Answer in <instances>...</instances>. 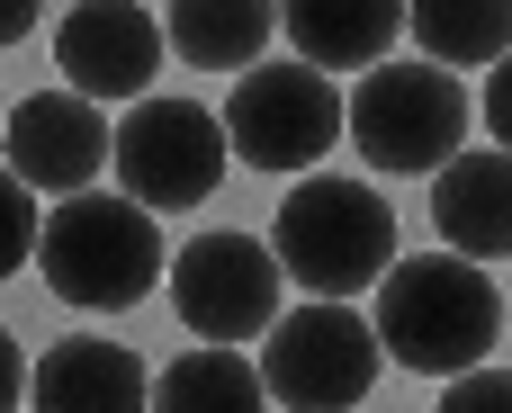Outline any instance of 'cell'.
Masks as SVG:
<instances>
[{
	"mask_svg": "<svg viewBox=\"0 0 512 413\" xmlns=\"http://www.w3.org/2000/svg\"><path fill=\"white\" fill-rule=\"evenodd\" d=\"M378 351L387 369H414V378H459L477 360H495V333H504V297L486 279V261L468 252H396L387 279H378Z\"/></svg>",
	"mask_w": 512,
	"mask_h": 413,
	"instance_id": "6da1fadb",
	"label": "cell"
},
{
	"mask_svg": "<svg viewBox=\"0 0 512 413\" xmlns=\"http://www.w3.org/2000/svg\"><path fill=\"white\" fill-rule=\"evenodd\" d=\"M162 216L135 207L126 189H72L54 198V216H36V279L45 297L81 306V315H126L162 288Z\"/></svg>",
	"mask_w": 512,
	"mask_h": 413,
	"instance_id": "7a4b0ae2",
	"label": "cell"
},
{
	"mask_svg": "<svg viewBox=\"0 0 512 413\" xmlns=\"http://www.w3.org/2000/svg\"><path fill=\"white\" fill-rule=\"evenodd\" d=\"M270 252L288 270V288L360 297L396 261V207L369 180H351V171H297L288 207L270 216Z\"/></svg>",
	"mask_w": 512,
	"mask_h": 413,
	"instance_id": "3957f363",
	"label": "cell"
},
{
	"mask_svg": "<svg viewBox=\"0 0 512 413\" xmlns=\"http://www.w3.org/2000/svg\"><path fill=\"white\" fill-rule=\"evenodd\" d=\"M468 126H477V99L441 63H369L360 90L342 99V135L387 180H432L468 144Z\"/></svg>",
	"mask_w": 512,
	"mask_h": 413,
	"instance_id": "277c9868",
	"label": "cell"
},
{
	"mask_svg": "<svg viewBox=\"0 0 512 413\" xmlns=\"http://www.w3.org/2000/svg\"><path fill=\"white\" fill-rule=\"evenodd\" d=\"M252 369H261V396L288 413H360L369 387L387 378V351L351 297H315V306H279Z\"/></svg>",
	"mask_w": 512,
	"mask_h": 413,
	"instance_id": "5b68a950",
	"label": "cell"
},
{
	"mask_svg": "<svg viewBox=\"0 0 512 413\" xmlns=\"http://www.w3.org/2000/svg\"><path fill=\"white\" fill-rule=\"evenodd\" d=\"M225 162H234V153H225V117L198 108V99H171V90L126 99V117L108 126V171H117V189H126L135 207H153V216L207 207L216 180H225Z\"/></svg>",
	"mask_w": 512,
	"mask_h": 413,
	"instance_id": "8992f818",
	"label": "cell"
},
{
	"mask_svg": "<svg viewBox=\"0 0 512 413\" xmlns=\"http://www.w3.org/2000/svg\"><path fill=\"white\" fill-rule=\"evenodd\" d=\"M333 144H342V90H333V72H315L297 54L288 63H243V81L225 90V153L243 171L288 180V171H315Z\"/></svg>",
	"mask_w": 512,
	"mask_h": 413,
	"instance_id": "52a82bcc",
	"label": "cell"
},
{
	"mask_svg": "<svg viewBox=\"0 0 512 413\" xmlns=\"http://www.w3.org/2000/svg\"><path fill=\"white\" fill-rule=\"evenodd\" d=\"M162 288H171V315H180L198 342H225V351L261 342V333L279 324V306H288V270H279L270 234H234V225L180 243V252L162 261Z\"/></svg>",
	"mask_w": 512,
	"mask_h": 413,
	"instance_id": "ba28073f",
	"label": "cell"
},
{
	"mask_svg": "<svg viewBox=\"0 0 512 413\" xmlns=\"http://www.w3.org/2000/svg\"><path fill=\"white\" fill-rule=\"evenodd\" d=\"M0 153L36 198H72V189H99V171H108V117H99V99L54 81L0 117Z\"/></svg>",
	"mask_w": 512,
	"mask_h": 413,
	"instance_id": "9c48e42d",
	"label": "cell"
},
{
	"mask_svg": "<svg viewBox=\"0 0 512 413\" xmlns=\"http://www.w3.org/2000/svg\"><path fill=\"white\" fill-rule=\"evenodd\" d=\"M162 27L144 0H72L63 27H54V72L63 90L81 99H144L153 72H162Z\"/></svg>",
	"mask_w": 512,
	"mask_h": 413,
	"instance_id": "30bf717a",
	"label": "cell"
},
{
	"mask_svg": "<svg viewBox=\"0 0 512 413\" xmlns=\"http://www.w3.org/2000/svg\"><path fill=\"white\" fill-rule=\"evenodd\" d=\"M27 413H153V378L126 342L63 333L27 369Z\"/></svg>",
	"mask_w": 512,
	"mask_h": 413,
	"instance_id": "8fae6325",
	"label": "cell"
},
{
	"mask_svg": "<svg viewBox=\"0 0 512 413\" xmlns=\"http://www.w3.org/2000/svg\"><path fill=\"white\" fill-rule=\"evenodd\" d=\"M432 225H441L450 252L504 261L512 252V153L504 144H459L432 171Z\"/></svg>",
	"mask_w": 512,
	"mask_h": 413,
	"instance_id": "7c38bea8",
	"label": "cell"
},
{
	"mask_svg": "<svg viewBox=\"0 0 512 413\" xmlns=\"http://www.w3.org/2000/svg\"><path fill=\"white\" fill-rule=\"evenodd\" d=\"M288 54L315 72H360L405 36V0H279Z\"/></svg>",
	"mask_w": 512,
	"mask_h": 413,
	"instance_id": "4fadbf2b",
	"label": "cell"
},
{
	"mask_svg": "<svg viewBox=\"0 0 512 413\" xmlns=\"http://www.w3.org/2000/svg\"><path fill=\"white\" fill-rule=\"evenodd\" d=\"M270 27H279V0H171L162 45L198 72H243V63H261Z\"/></svg>",
	"mask_w": 512,
	"mask_h": 413,
	"instance_id": "5bb4252c",
	"label": "cell"
},
{
	"mask_svg": "<svg viewBox=\"0 0 512 413\" xmlns=\"http://www.w3.org/2000/svg\"><path fill=\"white\" fill-rule=\"evenodd\" d=\"M405 27L441 72H477L512 54V0H405Z\"/></svg>",
	"mask_w": 512,
	"mask_h": 413,
	"instance_id": "9a60e30c",
	"label": "cell"
},
{
	"mask_svg": "<svg viewBox=\"0 0 512 413\" xmlns=\"http://www.w3.org/2000/svg\"><path fill=\"white\" fill-rule=\"evenodd\" d=\"M153 413H270V396H261V369L243 351L198 342L153 378Z\"/></svg>",
	"mask_w": 512,
	"mask_h": 413,
	"instance_id": "2e32d148",
	"label": "cell"
},
{
	"mask_svg": "<svg viewBox=\"0 0 512 413\" xmlns=\"http://www.w3.org/2000/svg\"><path fill=\"white\" fill-rule=\"evenodd\" d=\"M27 261H36V189L0 162V288H9Z\"/></svg>",
	"mask_w": 512,
	"mask_h": 413,
	"instance_id": "e0dca14e",
	"label": "cell"
},
{
	"mask_svg": "<svg viewBox=\"0 0 512 413\" xmlns=\"http://www.w3.org/2000/svg\"><path fill=\"white\" fill-rule=\"evenodd\" d=\"M432 413H512V369H486V360H477V369H459V378H450V396H441Z\"/></svg>",
	"mask_w": 512,
	"mask_h": 413,
	"instance_id": "ac0fdd59",
	"label": "cell"
},
{
	"mask_svg": "<svg viewBox=\"0 0 512 413\" xmlns=\"http://www.w3.org/2000/svg\"><path fill=\"white\" fill-rule=\"evenodd\" d=\"M477 108H486V126H495V144L512 153V54H504V63H486V99H477Z\"/></svg>",
	"mask_w": 512,
	"mask_h": 413,
	"instance_id": "d6986e66",
	"label": "cell"
},
{
	"mask_svg": "<svg viewBox=\"0 0 512 413\" xmlns=\"http://www.w3.org/2000/svg\"><path fill=\"white\" fill-rule=\"evenodd\" d=\"M27 405V351L9 342V324H0V413H18Z\"/></svg>",
	"mask_w": 512,
	"mask_h": 413,
	"instance_id": "ffe728a7",
	"label": "cell"
},
{
	"mask_svg": "<svg viewBox=\"0 0 512 413\" xmlns=\"http://www.w3.org/2000/svg\"><path fill=\"white\" fill-rule=\"evenodd\" d=\"M36 18H45V0H0V45H18Z\"/></svg>",
	"mask_w": 512,
	"mask_h": 413,
	"instance_id": "44dd1931",
	"label": "cell"
}]
</instances>
